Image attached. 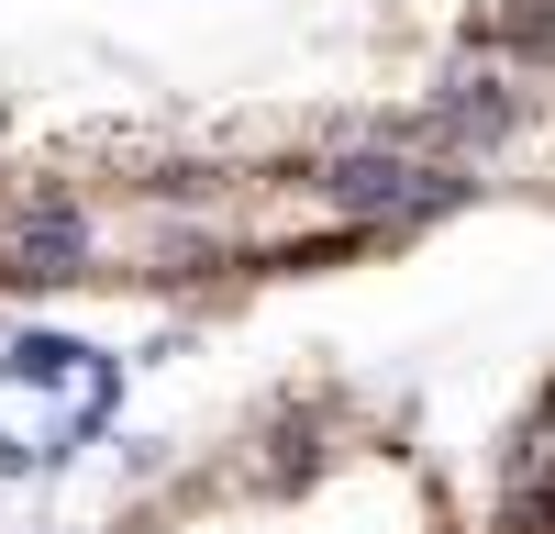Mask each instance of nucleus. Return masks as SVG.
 I'll use <instances>...</instances> for the list:
<instances>
[{"label":"nucleus","instance_id":"nucleus-1","mask_svg":"<svg viewBox=\"0 0 555 534\" xmlns=\"http://www.w3.org/2000/svg\"><path fill=\"white\" fill-rule=\"evenodd\" d=\"M500 201L444 78L378 112H89L0 134V290L67 301H256L400 256L444 212Z\"/></svg>","mask_w":555,"mask_h":534},{"label":"nucleus","instance_id":"nucleus-2","mask_svg":"<svg viewBox=\"0 0 555 534\" xmlns=\"http://www.w3.org/2000/svg\"><path fill=\"white\" fill-rule=\"evenodd\" d=\"M101 534H478V501L400 390L300 356L133 479Z\"/></svg>","mask_w":555,"mask_h":534},{"label":"nucleus","instance_id":"nucleus-3","mask_svg":"<svg viewBox=\"0 0 555 534\" xmlns=\"http://www.w3.org/2000/svg\"><path fill=\"white\" fill-rule=\"evenodd\" d=\"M467 501H478V534H555V356L512 400V423H500V445H489Z\"/></svg>","mask_w":555,"mask_h":534}]
</instances>
